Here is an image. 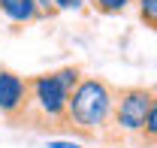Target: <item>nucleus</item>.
<instances>
[{
  "mask_svg": "<svg viewBox=\"0 0 157 148\" xmlns=\"http://www.w3.org/2000/svg\"><path fill=\"white\" fill-rule=\"evenodd\" d=\"M115 109V88L100 76H82L70 100H67V118L63 133L78 139H103Z\"/></svg>",
  "mask_w": 157,
  "mask_h": 148,
  "instance_id": "nucleus-1",
  "label": "nucleus"
},
{
  "mask_svg": "<svg viewBox=\"0 0 157 148\" xmlns=\"http://www.w3.org/2000/svg\"><path fill=\"white\" fill-rule=\"evenodd\" d=\"M27 112L21 118L24 130L36 133H63V118H67V100L70 88L58 79V73H39L27 76Z\"/></svg>",
  "mask_w": 157,
  "mask_h": 148,
  "instance_id": "nucleus-2",
  "label": "nucleus"
},
{
  "mask_svg": "<svg viewBox=\"0 0 157 148\" xmlns=\"http://www.w3.org/2000/svg\"><path fill=\"white\" fill-rule=\"evenodd\" d=\"M151 100H154V88H145V85L115 88V109H112V121H109L103 142H109V145H124L127 139L139 142Z\"/></svg>",
  "mask_w": 157,
  "mask_h": 148,
  "instance_id": "nucleus-3",
  "label": "nucleus"
},
{
  "mask_svg": "<svg viewBox=\"0 0 157 148\" xmlns=\"http://www.w3.org/2000/svg\"><path fill=\"white\" fill-rule=\"evenodd\" d=\"M27 76H18L0 67V118L12 127H21V118L27 112Z\"/></svg>",
  "mask_w": 157,
  "mask_h": 148,
  "instance_id": "nucleus-4",
  "label": "nucleus"
},
{
  "mask_svg": "<svg viewBox=\"0 0 157 148\" xmlns=\"http://www.w3.org/2000/svg\"><path fill=\"white\" fill-rule=\"evenodd\" d=\"M0 15L12 24H33V21H42V9L36 6V0H0Z\"/></svg>",
  "mask_w": 157,
  "mask_h": 148,
  "instance_id": "nucleus-5",
  "label": "nucleus"
},
{
  "mask_svg": "<svg viewBox=\"0 0 157 148\" xmlns=\"http://www.w3.org/2000/svg\"><path fill=\"white\" fill-rule=\"evenodd\" d=\"M139 145L157 148V88H154V100H151L148 118H145V127H142V133H139Z\"/></svg>",
  "mask_w": 157,
  "mask_h": 148,
  "instance_id": "nucleus-6",
  "label": "nucleus"
},
{
  "mask_svg": "<svg viewBox=\"0 0 157 148\" xmlns=\"http://www.w3.org/2000/svg\"><path fill=\"white\" fill-rule=\"evenodd\" d=\"M136 9H139V21L157 33V0H136Z\"/></svg>",
  "mask_w": 157,
  "mask_h": 148,
  "instance_id": "nucleus-7",
  "label": "nucleus"
},
{
  "mask_svg": "<svg viewBox=\"0 0 157 148\" xmlns=\"http://www.w3.org/2000/svg\"><path fill=\"white\" fill-rule=\"evenodd\" d=\"M91 6L103 15H118V12H124L130 6V0H91Z\"/></svg>",
  "mask_w": 157,
  "mask_h": 148,
  "instance_id": "nucleus-8",
  "label": "nucleus"
},
{
  "mask_svg": "<svg viewBox=\"0 0 157 148\" xmlns=\"http://www.w3.org/2000/svg\"><path fill=\"white\" fill-rule=\"evenodd\" d=\"M36 6L42 9V15H45V18H55V15H58V9H55V3H52V0H36Z\"/></svg>",
  "mask_w": 157,
  "mask_h": 148,
  "instance_id": "nucleus-9",
  "label": "nucleus"
},
{
  "mask_svg": "<svg viewBox=\"0 0 157 148\" xmlns=\"http://www.w3.org/2000/svg\"><path fill=\"white\" fill-rule=\"evenodd\" d=\"M52 3H55V9L60 12V9H78L85 0H52Z\"/></svg>",
  "mask_w": 157,
  "mask_h": 148,
  "instance_id": "nucleus-10",
  "label": "nucleus"
},
{
  "mask_svg": "<svg viewBox=\"0 0 157 148\" xmlns=\"http://www.w3.org/2000/svg\"><path fill=\"white\" fill-rule=\"evenodd\" d=\"M45 148H82L78 142H67V139H48Z\"/></svg>",
  "mask_w": 157,
  "mask_h": 148,
  "instance_id": "nucleus-11",
  "label": "nucleus"
},
{
  "mask_svg": "<svg viewBox=\"0 0 157 148\" xmlns=\"http://www.w3.org/2000/svg\"><path fill=\"white\" fill-rule=\"evenodd\" d=\"M109 148H130V145H109Z\"/></svg>",
  "mask_w": 157,
  "mask_h": 148,
  "instance_id": "nucleus-12",
  "label": "nucleus"
}]
</instances>
